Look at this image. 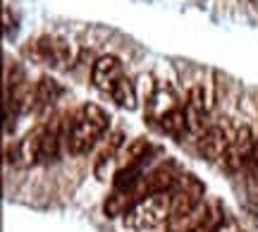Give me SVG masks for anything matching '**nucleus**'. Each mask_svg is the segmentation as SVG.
Here are the masks:
<instances>
[{
  "instance_id": "nucleus-1",
  "label": "nucleus",
  "mask_w": 258,
  "mask_h": 232,
  "mask_svg": "<svg viewBox=\"0 0 258 232\" xmlns=\"http://www.w3.org/2000/svg\"><path fill=\"white\" fill-rule=\"evenodd\" d=\"M110 127V115L96 103H84L77 108L72 120L67 122V151L72 156H84L96 146V141Z\"/></svg>"
},
{
  "instance_id": "nucleus-2",
  "label": "nucleus",
  "mask_w": 258,
  "mask_h": 232,
  "mask_svg": "<svg viewBox=\"0 0 258 232\" xmlns=\"http://www.w3.org/2000/svg\"><path fill=\"white\" fill-rule=\"evenodd\" d=\"M172 215V204H170V194H153L146 196L127 211V215L122 218L124 227L137 232L156 230L160 225H165Z\"/></svg>"
},
{
  "instance_id": "nucleus-3",
  "label": "nucleus",
  "mask_w": 258,
  "mask_h": 232,
  "mask_svg": "<svg viewBox=\"0 0 258 232\" xmlns=\"http://www.w3.org/2000/svg\"><path fill=\"white\" fill-rule=\"evenodd\" d=\"M179 177L182 172L177 170V165L172 160H167V163H160L156 165L153 170H148L146 175L139 180V185L134 187V192H137V199H146V196H153V194H170L175 185L179 182Z\"/></svg>"
},
{
  "instance_id": "nucleus-4",
  "label": "nucleus",
  "mask_w": 258,
  "mask_h": 232,
  "mask_svg": "<svg viewBox=\"0 0 258 232\" xmlns=\"http://www.w3.org/2000/svg\"><path fill=\"white\" fill-rule=\"evenodd\" d=\"M253 151H256V139H253V132H251L249 125H241L237 127L234 137L230 141V149L222 156V165L227 167L230 172L234 170H241V167H249L251 160H253Z\"/></svg>"
},
{
  "instance_id": "nucleus-5",
  "label": "nucleus",
  "mask_w": 258,
  "mask_h": 232,
  "mask_svg": "<svg viewBox=\"0 0 258 232\" xmlns=\"http://www.w3.org/2000/svg\"><path fill=\"white\" fill-rule=\"evenodd\" d=\"M203 194L206 187L199 177L194 175H182L175 189L170 192V204H172V215H184L194 208H199L203 204Z\"/></svg>"
},
{
  "instance_id": "nucleus-6",
  "label": "nucleus",
  "mask_w": 258,
  "mask_h": 232,
  "mask_svg": "<svg viewBox=\"0 0 258 232\" xmlns=\"http://www.w3.org/2000/svg\"><path fill=\"white\" fill-rule=\"evenodd\" d=\"M208 101H206V91L201 84H196L189 89L184 101V115H186V130L201 137L203 132L208 130Z\"/></svg>"
},
{
  "instance_id": "nucleus-7",
  "label": "nucleus",
  "mask_w": 258,
  "mask_h": 232,
  "mask_svg": "<svg viewBox=\"0 0 258 232\" xmlns=\"http://www.w3.org/2000/svg\"><path fill=\"white\" fill-rule=\"evenodd\" d=\"M124 79V70H122L120 57L115 55H103L98 57L91 67V84L103 93H112V89Z\"/></svg>"
},
{
  "instance_id": "nucleus-8",
  "label": "nucleus",
  "mask_w": 258,
  "mask_h": 232,
  "mask_svg": "<svg viewBox=\"0 0 258 232\" xmlns=\"http://www.w3.org/2000/svg\"><path fill=\"white\" fill-rule=\"evenodd\" d=\"M230 141H232V137L227 134L225 127L211 125V127L199 137V153H201L206 160H222V156L230 149Z\"/></svg>"
},
{
  "instance_id": "nucleus-9",
  "label": "nucleus",
  "mask_w": 258,
  "mask_h": 232,
  "mask_svg": "<svg viewBox=\"0 0 258 232\" xmlns=\"http://www.w3.org/2000/svg\"><path fill=\"white\" fill-rule=\"evenodd\" d=\"M36 57L46 65H55L62 67L64 63H70L72 57V50H70V43L62 41L57 36H41L36 41Z\"/></svg>"
},
{
  "instance_id": "nucleus-10",
  "label": "nucleus",
  "mask_w": 258,
  "mask_h": 232,
  "mask_svg": "<svg viewBox=\"0 0 258 232\" xmlns=\"http://www.w3.org/2000/svg\"><path fill=\"white\" fill-rule=\"evenodd\" d=\"M122 141H124V134L122 132H112L108 137V144L101 149L96 163H93V172L98 180H108L110 177V167L115 165V158H117V151L122 149Z\"/></svg>"
},
{
  "instance_id": "nucleus-11",
  "label": "nucleus",
  "mask_w": 258,
  "mask_h": 232,
  "mask_svg": "<svg viewBox=\"0 0 258 232\" xmlns=\"http://www.w3.org/2000/svg\"><path fill=\"white\" fill-rule=\"evenodd\" d=\"M179 108V103H177V96L175 91L170 89V86H160L151 98H148V105H146V115L151 118V120L160 122L163 118H165L167 112H172Z\"/></svg>"
},
{
  "instance_id": "nucleus-12",
  "label": "nucleus",
  "mask_w": 258,
  "mask_h": 232,
  "mask_svg": "<svg viewBox=\"0 0 258 232\" xmlns=\"http://www.w3.org/2000/svg\"><path fill=\"white\" fill-rule=\"evenodd\" d=\"M62 96V86L53 79V77H41L38 84L34 86V110L43 112L53 108V103Z\"/></svg>"
},
{
  "instance_id": "nucleus-13",
  "label": "nucleus",
  "mask_w": 258,
  "mask_h": 232,
  "mask_svg": "<svg viewBox=\"0 0 258 232\" xmlns=\"http://www.w3.org/2000/svg\"><path fill=\"white\" fill-rule=\"evenodd\" d=\"M137 192L134 189H112L108 199H105V204H103V213L108 215V218H124L127 211L132 206L137 204Z\"/></svg>"
},
{
  "instance_id": "nucleus-14",
  "label": "nucleus",
  "mask_w": 258,
  "mask_h": 232,
  "mask_svg": "<svg viewBox=\"0 0 258 232\" xmlns=\"http://www.w3.org/2000/svg\"><path fill=\"white\" fill-rule=\"evenodd\" d=\"M148 151H151V144H148L146 137H137V139L129 144L124 153H122V165H134V163H146L148 160Z\"/></svg>"
},
{
  "instance_id": "nucleus-15",
  "label": "nucleus",
  "mask_w": 258,
  "mask_h": 232,
  "mask_svg": "<svg viewBox=\"0 0 258 232\" xmlns=\"http://www.w3.org/2000/svg\"><path fill=\"white\" fill-rule=\"evenodd\" d=\"M160 125V130L165 132V134H170V137H175V139H179V137H184L186 130V115H184V108H177V110L167 112L163 120L158 122Z\"/></svg>"
},
{
  "instance_id": "nucleus-16",
  "label": "nucleus",
  "mask_w": 258,
  "mask_h": 232,
  "mask_svg": "<svg viewBox=\"0 0 258 232\" xmlns=\"http://www.w3.org/2000/svg\"><path fill=\"white\" fill-rule=\"evenodd\" d=\"M110 96L120 108H127V110H134V108H137V89H134L132 79H127V77L120 79V84L112 89Z\"/></svg>"
}]
</instances>
